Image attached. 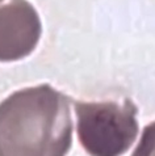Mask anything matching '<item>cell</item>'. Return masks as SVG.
Instances as JSON below:
<instances>
[{
    "label": "cell",
    "instance_id": "obj_3",
    "mask_svg": "<svg viewBox=\"0 0 155 156\" xmlns=\"http://www.w3.org/2000/svg\"><path fill=\"white\" fill-rule=\"evenodd\" d=\"M42 25L28 0H11L0 7V62L28 57L41 38Z\"/></svg>",
    "mask_w": 155,
    "mask_h": 156
},
{
    "label": "cell",
    "instance_id": "obj_4",
    "mask_svg": "<svg viewBox=\"0 0 155 156\" xmlns=\"http://www.w3.org/2000/svg\"><path fill=\"white\" fill-rule=\"evenodd\" d=\"M132 156H155V122L145 127Z\"/></svg>",
    "mask_w": 155,
    "mask_h": 156
},
{
    "label": "cell",
    "instance_id": "obj_2",
    "mask_svg": "<svg viewBox=\"0 0 155 156\" xmlns=\"http://www.w3.org/2000/svg\"><path fill=\"white\" fill-rule=\"evenodd\" d=\"M78 136L91 156H121L138 134L137 106L130 100L122 104L76 102Z\"/></svg>",
    "mask_w": 155,
    "mask_h": 156
},
{
    "label": "cell",
    "instance_id": "obj_1",
    "mask_svg": "<svg viewBox=\"0 0 155 156\" xmlns=\"http://www.w3.org/2000/svg\"><path fill=\"white\" fill-rule=\"evenodd\" d=\"M72 143L70 100L49 84L0 102V156H66Z\"/></svg>",
    "mask_w": 155,
    "mask_h": 156
},
{
    "label": "cell",
    "instance_id": "obj_5",
    "mask_svg": "<svg viewBox=\"0 0 155 156\" xmlns=\"http://www.w3.org/2000/svg\"><path fill=\"white\" fill-rule=\"evenodd\" d=\"M0 2H2V0H0Z\"/></svg>",
    "mask_w": 155,
    "mask_h": 156
}]
</instances>
